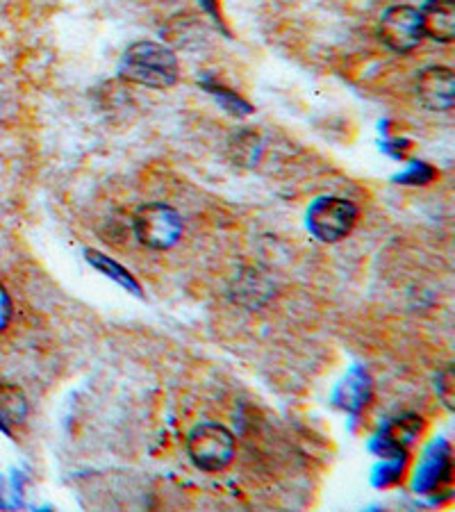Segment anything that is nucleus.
I'll list each match as a JSON object with an SVG mask.
<instances>
[{
	"label": "nucleus",
	"mask_w": 455,
	"mask_h": 512,
	"mask_svg": "<svg viewBox=\"0 0 455 512\" xmlns=\"http://www.w3.org/2000/svg\"><path fill=\"white\" fill-rule=\"evenodd\" d=\"M119 76L148 89H171L180 78L178 55L157 41H135L119 62Z\"/></svg>",
	"instance_id": "nucleus-1"
},
{
	"label": "nucleus",
	"mask_w": 455,
	"mask_h": 512,
	"mask_svg": "<svg viewBox=\"0 0 455 512\" xmlns=\"http://www.w3.org/2000/svg\"><path fill=\"white\" fill-rule=\"evenodd\" d=\"M235 435L221 424H198L187 437V453L196 469L208 474L223 472L235 460Z\"/></svg>",
	"instance_id": "nucleus-2"
},
{
	"label": "nucleus",
	"mask_w": 455,
	"mask_h": 512,
	"mask_svg": "<svg viewBox=\"0 0 455 512\" xmlns=\"http://www.w3.org/2000/svg\"><path fill=\"white\" fill-rule=\"evenodd\" d=\"M132 228L139 244L153 251H169L182 237V217L167 203H144L132 214Z\"/></svg>",
	"instance_id": "nucleus-3"
},
{
	"label": "nucleus",
	"mask_w": 455,
	"mask_h": 512,
	"mask_svg": "<svg viewBox=\"0 0 455 512\" xmlns=\"http://www.w3.org/2000/svg\"><path fill=\"white\" fill-rule=\"evenodd\" d=\"M355 221H358V208L351 201L342 196H321L310 205L305 226L319 242L335 244L351 235Z\"/></svg>",
	"instance_id": "nucleus-4"
},
{
	"label": "nucleus",
	"mask_w": 455,
	"mask_h": 512,
	"mask_svg": "<svg viewBox=\"0 0 455 512\" xmlns=\"http://www.w3.org/2000/svg\"><path fill=\"white\" fill-rule=\"evenodd\" d=\"M380 39L390 51L412 53L424 41V23L417 7L394 5L380 16Z\"/></svg>",
	"instance_id": "nucleus-5"
},
{
	"label": "nucleus",
	"mask_w": 455,
	"mask_h": 512,
	"mask_svg": "<svg viewBox=\"0 0 455 512\" xmlns=\"http://www.w3.org/2000/svg\"><path fill=\"white\" fill-rule=\"evenodd\" d=\"M451 472V444L437 437V440L428 444L424 456H421L415 478H412V490L417 494L440 490L442 483L451 481Z\"/></svg>",
	"instance_id": "nucleus-6"
},
{
	"label": "nucleus",
	"mask_w": 455,
	"mask_h": 512,
	"mask_svg": "<svg viewBox=\"0 0 455 512\" xmlns=\"http://www.w3.org/2000/svg\"><path fill=\"white\" fill-rule=\"evenodd\" d=\"M415 92L430 112H446L455 101V78L449 66H428L417 76Z\"/></svg>",
	"instance_id": "nucleus-7"
},
{
	"label": "nucleus",
	"mask_w": 455,
	"mask_h": 512,
	"mask_svg": "<svg viewBox=\"0 0 455 512\" xmlns=\"http://www.w3.org/2000/svg\"><path fill=\"white\" fill-rule=\"evenodd\" d=\"M419 14L424 23V37L451 44L455 39V0H428Z\"/></svg>",
	"instance_id": "nucleus-8"
},
{
	"label": "nucleus",
	"mask_w": 455,
	"mask_h": 512,
	"mask_svg": "<svg viewBox=\"0 0 455 512\" xmlns=\"http://www.w3.org/2000/svg\"><path fill=\"white\" fill-rule=\"evenodd\" d=\"M371 392H374V385H371V376L362 367H353L342 383L337 385L333 394V401L337 408L346 412H360L367 406L371 399Z\"/></svg>",
	"instance_id": "nucleus-9"
},
{
	"label": "nucleus",
	"mask_w": 455,
	"mask_h": 512,
	"mask_svg": "<svg viewBox=\"0 0 455 512\" xmlns=\"http://www.w3.org/2000/svg\"><path fill=\"white\" fill-rule=\"evenodd\" d=\"M85 258H87L91 267H94L96 271H101L105 278L114 280V283L126 289V292H130L132 296H137V299H142V296H144L142 285H139V280L132 276L130 271L123 267V264H119L117 260L110 258V255H105L101 251H94V249H87Z\"/></svg>",
	"instance_id": "nucleus-10"
},
{
	"label": "nucleus",
	"mask_w": 455,
	"mask_h": 512,
	"mask_svg": "<svg viewBox=\"0 0 455 512\" xmlns=\"http://www.w3.org/2000/svg\"><path fill=\"white\" fill-rule=\"evenodd\" d=\"M0 415L7 424H23L28 417V399L19 385L0 381Z\"/></svg>",
	"instance_id": "nucleus-11"
},
{
	"label": "nucleus",
	"mask_w": 455,
	"mask_h": 512,
	"mask_svg": "<svg viewBox=\"0 0 455 512\" xmlns=\"http://www.w3.org/2000/svg\"><path fill=\"white\" fill-rule=\"evenodd\" d=\"M203 89L217 98L223 110L235 114V117H248V114H253V105L244 101V98L237 92H233V89L223 87L219 82H212V80H203Z\"/></svg>",
	"instance_id": "nucleus-12"
},
{
	"label": "nucleus",
	"mask_w": 455,
	"mask_h": 512,
	"mask_svg": "<svg viewBox=\"0 0 455 512\" xmlns=\"http://www.w3.org/2000/svg\"><path fill=\"white\" fill-rule=\"evenodd\" d=\"M405 460H408V456L383 458V465H378L374 469V485L387 487V485L399 483L401 476H403V469H405Z\"/></svg>",
	"instance_id": "nucleus-13"
},
{
	"label": "nucleus",
	"mask_w": 455,
	"mask_h": 512,
	"mask_svg": "<svg viewBox=\"0 0 455 512\" xmlns=\"http://www.w3.org/2000/svg\"><path fill=\"white\" fill-rule=\"evenodd\" d=\"M437 176V171L430 167V164L426 162H412L408 169H405L403 173H399L394 180L399 185H428L433 183Z\"/></svg>",
	"instance_id": "nucleus-14"
},
{
	"label": "nucleus",
	"mask_w": 455,
	"mask_h": 512,
	"mask_svg": "<svg viewBox=\"0 0 455 512\" xmlns=\"http://www.w3.org/2000/svg\"><path fill=\"white\" fill-rule=\"evenodd\" d=\"M453 381H455V378H453L451 367H446L444 371H440V374H437V378H435L437 396H440V399L444 401V406L449 410H453V396H455V392H453L455 383Z\"/></svg>",
	"instance_id": "nucleus-15"
},
{
	"label": "nucleus",
	"mask_w": 455,
	"mask_h": 512,
	"mask_svg": "<svg viewBox=\"0 0 455 512\" xmlns=\"http://www.w3.org/2000/svg\"><path fill=\"white\" fill-rule=\"evenodd\" d=\"M14 317V303H12V296L7 292L5 285L0 283V333L10 326V321Z\"/></svg>",
	"instance_id": "nucleus-16"
},
{
	"label": "nucleus",
	"mask_w": 455,
	"mask_h": 512,
	"mask_svg": "<svg viewBox=\"0 0 455 512\" xmlns=\"http://www.w3.org/2000/svg\"><path fill=\"white\" fill-rule=\"evenodd\" d=\"M201 5H203V10L208 12L214 21L219 23L221 26V14H219V0H201Z\"/></svg>",
	"instance_id": "nucleus-17"
},
{
	"label": "nucleus",
	"mask_w": 455,
	"mask_h": 512,
	"mask_svg": "<svg viewBox=\"0 0 455 512\" xmlns=\"http://www.w3.org/2000/svg\"><path fill=\"white\" fill-rule=\"evenodd\" d=\"M5 478L3 476H0V508H7V506H10V503H7V499H5Z\"/></svg>",
	"instance_id": "nucleus-18"
},
{
	"label": "nucleus",
	"mask_w": 455,
	"mask_h": 512,
	"mask_svg": "<svg viewBox=\"0 0 455 512\" xmlns=\"http://www.w3.org/2000/svg\"><path fill=\"white\" fill-rule=\"evenodd\" d=\"M0 431H3L7 437H12V428H10V424H7V419L0 415Z\"/></svg>",
	"instance_id": "nucleus-19"
}]
</instances>
